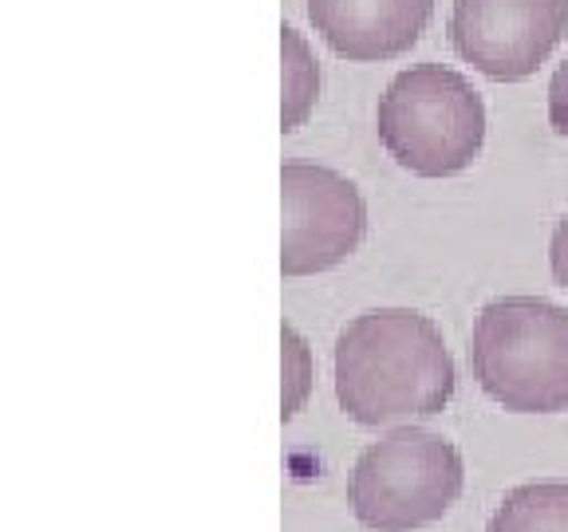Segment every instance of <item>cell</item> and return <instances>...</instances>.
Here are the masks:
<instances>
[{
  "label": "cell",
  "mask_w": 568,
  "mask_h": 532,
  "mask_svg": "<svg viewBox=\"0 0 568 532\" xmlns=\"http://www.w3.org/2000/svg\"><path fill=\"white\" fill-rule=\"evenodd\" d=\"M450 347L415 308H372L336 339V402L355 426L435 418L454 399Z\"/></svg>",
  "instance_id": "cell-1"
},
{
  "label": "cell",
  "mask_w": 568,
  "mask_h": 532,
  "mask_svg": "<svg viewBox=\"0 0 568 532\" xmlns=\"http://www.w3.org/2000/svg\"><path fill=\"white\" fill-rule=\"evenodd\" d=\"M470 371L509 415L568 410V308L541 296H501L474 319Z\"/></svg>",
  "instance_id": "cell-2"
},
{
  "label": "cell",
  "mask_w": 568,
  "mask_h": 532,
  "mask_svg": "<svg viewBox=\"0 0 568 532\" xmlns=\"http://www.w3.org/2000/svg\"><path fill=\"white\" fill-rule=\"evenodd\" d=\"M383 151L415 177H454L486 146V103L466 75L443 63L403 68L375 106Z\"/></svg>",
  "instance_id": "cell-3"
},
{
  "label": "cell",
  "mask_w": 568,
  "mask_h": 532,
  "mask_svg": "<svg viewBox=\"0 0 568 532\" xmlns=\"http://www.w3.org/2000/svg\"><path fill=\"white\" fill-rule=\"evenodd\" d=\"M466 485L458 446L423 426H395L367 446L347 478V505L372 532H410L443 521Z\"/></svg>",
  "instance_id": "cell-4"
},
{
  "label": "cell",
  "mask_w": 568,
  "mask_h": 532,
  "mask_svg": "<svg viewBox=\"0 0 568 532\" xmlns=\"http://www.w3.org/2000/svg\"><path fill=\"white\" fill-rule=\"evenodd\" d=\"M281 273L316 276L344 265L367 237V202L352 177L316 162H284L281 170Z\"/></svg>",
  "instance_id": "cell-5"
},
{
  "label": "cell",
  "mask_w": 568,
  "mask_h": 532,
  "mask_svg": "<svg viewBox=\"0 0 568 532\" xmlns=\"http://www.w3.org/2000/svg\"><path fill=\"white\" fill-rule=\"evenodd\" d=\"M568 32V0H454L450 44L494 83L537 75Z\"/></svg>",
  "instance_id": "cell-6"
},
{
  "label": "cell",
  "mask_w": 568,
  "mask_h": 532,
  "mask_svg": "<svg viewBox=\"0 0 568 532\" xmlns=\"http://www.w3.org/2000/svg\"><path fill=\"white\" fill-rule=\"evenodd\" d=\"M435 0H308L320 40L347 63L399 60L423 40Z\"/></svg>",
  "instance_id": "cell-7"
},
{
  "label": "cell",
  "mask_w": 568,
  "mask_h": 532,
  "mask_svg": "<svg viewBox=\"0 0 568 532\" xmlns=\"http://www.w3.org/2000/svg\"><path fill=\"white\" fill-rule=\"evenodd\" d=\"M486 532H568V481H529L509 489Z\"/></svg>",
  "instance_id": "cell-8"
},
{
  "label": "cell",
  "mask_w": 568,
  "mask_h": 532,
  "mask_svg": "<svg viewBox=\"0 0 568 532\" xmlns=\"http://www.w3.org/2000/svg\"><path fill=\"white\" fill-rule=\"evenodd\" d=\"M320 99V63L301 28L281 24V131L293 134L312 119Z\"/></svg>",
  "instance_id": "cell-9"
},
{
  "label": "cell",
  "mask_w": 568,
  "mask_h": 532,
  "mask_svg": "<svg viewBox=\"0 0 568 532\" xmlns=\"http://www.w3.org/2000/svg\"><path fill=\"white\" fill-rule=\"evenodd\" d=\"M316 382L312 347L293 324H281V422H293L304 410Z\"/></svg>",
  "instance_id": "cell-10"
},
{
  "label": "cell",
  "mask_w": 568,
  "mask_h": 532,
  "mask_svg": "<svg viewBox=\"0 0 568 532\" xmlns=\"http://www.w3.org/2000/svg\"><path fill=\"white\" fill-rule=\"evenodd\" d=\"M549 126L568 142V55L549 80Z\"/></svg>",
  "instance_id": "cell-11"
},
{
  "label": "cell",
  "mask_w": 568,
  "mask_h": 532,
  "mask_svg": "<svg viewBox=\"0 0 568 532\" xmlns=\"http://www.w3.org/2000/svg\"><path fill=\"white\" fill-rule=\"evenodd\" d=\"M549 268H552V280L568 293V213L560 217L549 237Z\"/></svg>",
  "instance_id": "cell-12"
}]
</instances>
